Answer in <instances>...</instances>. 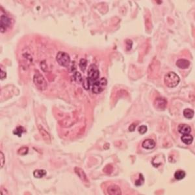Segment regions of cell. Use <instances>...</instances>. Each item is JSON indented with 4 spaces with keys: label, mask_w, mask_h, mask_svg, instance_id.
<instances>
[{
    "label": "cell",
    "mask_w": 195,
    "mask_h": 195,
    "mask_svg": "<svg viewBox=\"0 0 195 195\" xmlns=\"http://www.w3.org/2000/svg\"><path fill=\"white\" fill-rule=\"evenodd\" d=\"M179 82H180L179 77L173 72L167 73L164 78V84L169 88L176 87L179 84Z\"/></svg>",
    "instance_id": "1"
},
{
    "label": "cell",
    "mask_w": 195,
    "mask_h": 195,
    "mask_svg": "<svg viewBox=\"0 0 195 195\" xmlns=\"http://www.w3.org/2000/svg\"><path fill=\"white\" fill-rule=\"evenodd\" d=\"M88 79L91 83V85L93 83L99 79L100 72L98 70V67L95 64H92L88 68Z\"/></svg>",
    "instance_id": "2"
},
{
    "label": "cell",
    "mask_w": 195,
    "mask_h": 195,
    "mask_svg": "<svg viewBox=\"0 0 195 195\" xmlns=\"http://www.w3.org/2000/svg\"><path fill=\"white\" fill-rule=\"evenodd\" d=\"M107 85V79L104 77L101 78V79H99L94 83H93L92 85H91L92 86V91L94 94H98L102 92L103 90H104Z\"/></svg>",
    "instance_id": "3"
},
{
    "label": "cell",
    "mask_w": 195,
    "mask_h": 195,
    "mask_svg": "<svg viewBox=\"0 0 195 195\" xmlns=\"http://www.w3.org/2000/svg\"><path fill=\"white\" fill-rule=\"evenodd\" d=\"M33 82L34 84L39 89L41 90H44L47 88V83L46 81L43 77V75L40 74L39 72L35 73L33 77Z\"/></svg>",
    "instance_id": "4"
},
{
    "label": "cell",
    "mask_w": 195,
    "mask_h": 195,
    "mask_svg": "<svg viewBox=\"0 0 195 195\" xmlns=\"http://www.w3.org/2000/svg\"><path fill=\"white\" fill-rule=\"evenodd\" d=\"M56 59L59 65L64 67H68L71 62L69 55L63 52H58L56 56Z\"/></svg>",
    "instance_id": "5"
},
{
    "label": "cell",
    "mask_w": 195,
    "mask_h": 195,
    "mask_svg": "<svg viewBox=\"0 0 195 195\" xmlns=\"http://www.w3.org/2000/svg\"><path fill=\"white\" fill-rule=\"evenodd\" d=\"M154 107L158 111H164L167 106V100L164 98H157L154 101Z\"/></svg>",
    "instance_id": "6"
},
{
    "label": "cell",
    "mask_w": 195,
    "mask_h": 195,
    "mask_svg": "<svg viewBox=\"0 0 195 195\" xmlns=\"http://www.w3.org/2000/svg\"><path fill=\"white\" fill-rule=\"evenodd\" d=\"M0 24H1V33L5 32L7 28H9L11 25V19L5 15H1L0 18Z\"/></svg>",
    "instance_id": "7"
},
{
    "label": "cell",
    "mask_w": 195,
    "mask_h": 195,
    "mask_svg": "<svg viewBox=\"0 0 195 195\" xmlns=\"http://www.w3.org/2000/svg\"><path fill=\"white\" fill-rule=\"evenodd\" d=\"M39 132L40 133V135H41L43 139H44V141L47 144H50V143H51V137H50L49 133L47 131H46L44 128H42V126H39Z\"/></svg>",
    "instance_id": "8"
},
{
    "label": "cell",
    "mask_w": 195,
    "mask_h": 195,
    "mask_svg": "<svg viewBox=\"0 0 195 195\" xmlns=\"http://www.w3.org/2000/svg\"><path fill=\"white\" fill-rule=\"evenodd\" d=\"M107 192L110 195H120L122 194L121 189L116 185H111L107 188Z\"/></svg>",
    "instance_id": "9"
},
{
    "label": "cell",
    "mask_w": 195,
    "mask_h": 195,
    "mask_svg": "<svg viewBox=\"0 0 195 195\" xmlns=\"http://www.w3.org/2000/svg\"><path fill=\"white\" fill-rule=\"evenodd\" d=\"M142 146H143V148L146 149V150H152V149L155 148L156 142L153 139H147L143 142Z\"/></svg>",
    "instance_id": "10"
},
{
    "label": "cell",
    "mask_w": 195,
    "mask_h": 195,
    "mask_svg": "<svg viewBox=\"0 0 195 195\" xmlns=\"http://www.w3.org/2000/svg\"><path fill=\"white\" fill-rule=\"evenodd\" d=\"M74 171L75 174H77L78 177L81 179V180L85 182H88V179L87 178V176L86 175L85 173L82 169L79 168V167H75Z\"/></svg>",
    "instance_id": "11"
},
{
    "label": "cell",
    "mask_w": 195,
    "mask_h": 195,
    "mask_svg": "<svg viewBox=\"0 0 195 195\" xmlns=\"http://www.w3.org/2000/svg\"><path fill=\"white\" fill-rule=\"evenodd\" d=\"M178 131L179 133L183 134V135H186V134H189L191 133V128L187 124H181L178 126Z\"/></svg>",
    "instance_id": "12"
},
{
    "label": "cell",
    "mask_w": 195,
    "mask_h": 195,
    "mask_svg": "<svg viewBox=\"0 0 195 195\" xmlns=\"http://www.w3.org/2000/svg\"><path fill=\"white\" fill-rule=\"evenodd\" d=\"M176 66L181 69H186L190 66V62L187 59H178L176 61Z\"/></svg>",
    "instance_id": "13"
},
{
    "label": "cell",
    "mask_w": 195,
    "mask_h": 195,
    "mask_svg": "<svg viewBox=\"0 0 195 195\" xmlns=\"http://www.w3.org/2000/svg\"><path fill=\"white\" fill-rule=\"evenodd\" d=\"M181 140L184 144H187V145H189V144H191L192 141H193V137L190 135V134L183 135V136L181 137Z\"/></svg>",
    "instance_id": "14"
},
{
    "label": "cell",
    "mask_w": 195,
    "mask_h": 195,
    "mask_svg": "<svg viewBox=\"0 0 195 195\" xmlns=\"http://www.w3.org/2000/svg\"><path fill=\"white\" fill-rule=\"evenodd\" d=\"M186 176L185 172L182 171V170H179L177 171L175 173H174V178H175L177 180H181L183 179Z\"/></svg>",
    "instance_id": "15"
},
{
    "label": "cell",
    "mask_w": 195,
    "mask_h": 195,
    "mask_svg": "<svg viewBox=\"0 0 195 195\" xmlns=\"http://www.w3.org/2000/svg\"><path fill=\"white\" fill-rule=\"evenodd\" d=\"M46 175V171L45 170H35L33 172V176L36 178H41Z\"/></svg>",
    "instance_id": "16"
},
{
    "label": "cell",
    "mask_w": 195,
    "mask_h": 195,
    "mask_svg": "<svg viewBox=\"0 0 195 195\" xmlns=\"http://www.w3.org/2000/svg\"><path fill=\"white\" fill-rule=\"evenodd\" d=\"M194 112L192 109H185L183 111V116L185 117L186 118L188 119H191L194 116Z\"/></svg>",
    "instance_id": "17"
},
{
    "label": "cell",
    "mask_w": 195,
    "mask_h": 195,
    "mask_svg": "<svg viewBox=\"0 0 195 195\" xmlns=\"http://www.w3.org/2000/svg\"><path fill=\"white\" fill-rule=\"evenodd\" d=\"M24 132H26V130H25V128L20 126H18V127L15 129L13 131V133H14V135H16L18 137H21L22 134Z\"/></svg>",
    "instance_id": "18"
},
{
    "label": "cell",
    "mask_w": 195,
    "mask_h": 195,
    "mask_svg": "<svg viewBox=\"0 0 195 195\" xmlns=\"http://www.w3.org/2000/svg\"><path fill=\"white\" fill-rule=\"evenodd\" d=\"M87 60L85 59H82L80 60L79 66L81 70H82V72H85V70L87 69Z\"/></svg>",
    "instance_id": "19"
},
{
    "label": "cell",
    "mask_w": 195,
    "mask_h": 195,
    "mask_svg": "<svg viewBox=\"0 0 195 195\" xmlns=\"http://www.w3.org/2000/svg\"><path fill=\"white\" fill-rule=\"evenodd\" d=\"M73 77H74L75 82L77 83H81L82 82H83V78L79 72H75L74 75H73Z\"/></svg>",
    "instance_id": "20"
},
{
    "label": "cell",
    "mask_w": 195,
    "mask_h": 195,
    "mask_svg": "<svg viewBox=\"0 0 195 195\" xmlns=\"http://www.w3.org/2000/svg\"><path fill=\"white\" fill-rule=\"evenodd\" d=\"M29 149L27 146H22V147L20 148L18 150V154L20 156H25L27 155V153H28Z\"/></svg>",
    "instance_id": "21"
},
{
    "label": "cell",
    "mask_w": 195,
    "mask_h": 195,
    "mask_svg": "<svg viewBox=\"0 0 195 195\" xmlns=\"http://www.w3.org/2000/svg\"><path fill=\"white\" fill-rule=\"evenodd\" d=\"M83 86L85 90H88L91 86V83L89 81V79H88V77L85 78L84 81H83Z\"/></svg>",
    "instance_id": "22"
},
{
    "label": "cell",
    "mask_w": 195,
    "mask_h": 195,
    "mask_svg": "<svg viewBox=\"0 0 195 195\" xmlns=\"http://www.w3.org/2000/svg\"><path fill=\"white\" fill-rule=\"evenodd\" d=\"M144 183V178L143 176V174H139V179H137V180H136L135 181V185L137 187H139V186H141Z\"/></svg>",
    "instance_id": "23"
},
{
    "label": "cell",
    "mask_w": 195,
    "mask_h": 195,
    "mask_svg": "<svg viewBox=\"0 0 195 195\" xmlns=\"http://www.w3.org/2000/svg\"><path fill=\"white\" fill-rule=\"evenodd\" d=\"M147 130H148V128H147V126L145 125H142L139 128V132L141 134H144L145 133H146Z\"/></svg>",
    "instance_id": "24"
},
{
    "label": "cell",
    "mask_w": 195,
    "mask_h": 195,
    "mask_svg": "<svg viewBox=\"0 0 195 195\" xmlns=\"http://www.w3.org/2000/svg\"><path fill=\"white\" fill-rule=\"evenodd\" d=\"M0 159H1V161H0V164H1V169H2L4 166L5 164V156H4V154L3 153L1 152H0Z\"/></svg>",
    "instance_id": "25"
},
{
    "label": "cell",
    "mask_w": 195,
    "mask_h": 195,
    "mask_svg": "<svg viewBox=\"0 0 195 195\" xmlns=\"http://www.w3.org/2000/svg\"><path fill=\"white\" fill-rule=\"evenodd\" d=\"M6 76H7L6 72L2 69H1V72H0V79H1V80H3L5 79Z\"/></svg>",
    "instance_id": "26"
},
{
    "label": "cell",
    "mask_w": 195,
    "mask_h": 195,
    "mask_svg": "<svg viewBox=\"0 0 195 195\" xmlns=\"http://www.w3.org/2000/svg\"><path fill=\"white\" fill-rule=\"evenodd\" d=\"M136 126H137V124H135V123L131 124L130 127H129V131H131V132H132V131H135V128H136Z\"/></svg>",
    "instance_id": "27"
}]
</instances>
